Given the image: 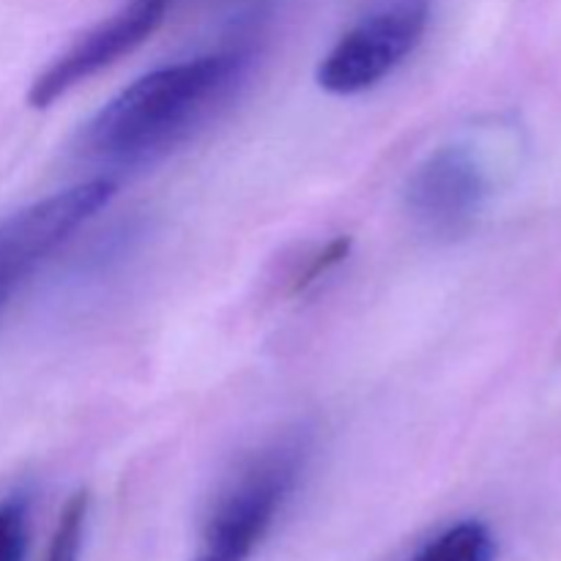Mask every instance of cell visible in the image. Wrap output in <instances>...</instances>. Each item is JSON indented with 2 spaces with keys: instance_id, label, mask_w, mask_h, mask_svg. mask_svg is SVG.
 <instances>
[{
  "instance_id": "1",
  "label": "cell",
  "mask_w": 561,
  "mask_h": 561,
  "mask_svg": "<svg viewBox=\"0 0 561 561\" xmlns=\"http://www.w3.org/2000/svg\"><path fill=\"white\" fill-rule=\"evenodd\" d=\"M241 53H214L162 66L110 99L82 146L115 164H142L184 142L244 80Z\"/></svg>"
},
{
  "instance_id": "2",
  "label": "cell",
  "mask_w": 561,
  "mask_h": 561,
  "mask_svg": "<svg viewBox=\"0 0 561 561\" xmlns=\"http://www.w3.org/2000/svg\"><path fill=\"white\" fill-rule=\"evenodd\" d=\"M305 469L299 444H277L252 458L214 504L190 561H250L288 504Z\"/></svg>"
},
{
  "instance_id": "3",
  "label": "cell",
  "mask_w": 561,
  "mask_h": 561,
  "mask_svg": "<svg viewBox=\"0 0 561 561\" xmlns=\"http://www.w3.org/2000/svg\"><path fill=\"white\" fill-rule=\"evenodd\" d=\"M427 22L431 0H383L323 55L318 85L334 96L365 93L414 53Z\"/></svg>"
},
{
  "instance_id": "4",
  "label": "cell",
  "mask_w": 561,
  "mask_h": 561,
  "mask_svg": "<svg viewBox=\"0 0 561 561\" xmlns=\"http://www.w3.org/2000/svg\"><path fill=\"white\" fill-rule=\"evenodd\" d=\"M115 190V181L91 179L11 214L0 222V266L20 285L77 228L96 217Z\"/></svg>"
},
{
  "instance_id": "5",
  "label": "cell",
  "mask_w": 561,
  "mask_h": 561,
  "mask_svg": "<svg viewBox=\"0 0 561 561\" xmlns=\"http://www.w3.org/2000/svg\"><path fill=\"white\" fill-rule=\"evenodd\" d=\"M170 3L173 0H129L118 14L88 31L80 42L71 44L33 80L31 91H27L31 107H49L60 96H66L71 88L91 80L93 75H99L115 60L129 55L131 49L140 47L162 25Z\"/></svg>"
},
{
  "instance_id": "6",
  "label": "cell",
  "mask_w": 561,
  "mask_h": 561,
  "mask_svg": "<svg viewBox=\"0 0 561 561\" xmlns=\"http://www.w3.org/2000/svg\"><path fill=\"white\" fill-rule=\"evenodd\" d=\"M488 190L491 184L474 153L463 146H444L411 173L405 206L431 233L458 236L480 217Z\"/></svg>"
},
{
  "instance_id": "7",
  "label": "cell",
  "mask_w": 561,
  "mask_h": 561,
  "mask_svg": "<svg viewBox=\"0 0 561 561\" xmlns=\"http://www.w3.org/2000/svg\"><path fill=\"white\" fill-rule=\"evenodd\" d=\"M496 537L480 520H460L420 548L409 561H493Z\"/></svg>"
},
{
  "instance_id": "8",
  "label": "cell",
  "mask_w": 561,
  "mask_h": 561,
  "mask_svg": "<svg viewBox=\"0 0 561 561\" xmlns=\"http://www.w3.org/2000/svg\"><path fill=\"white\" fill-rule=\"evenodd\" d=\"M88 510H91V496L85 491H77L75 496L66 502L64 513H60L55 535L49 540L47 559L44 561H80L82 542H85V526H88Z\"/></svg>"
},
{
  "instance_id": "9",
  "label": "cell",
  "mask_w": 561,
  "mask_h": 561,
  "mask_svg": "<svg viewBox=\"0 0 561 561\" xmlns=\"http://www.w3.org/2000/svg\"><path fill=\"white\" fill-rule=\"evenodd\" d=\"M27 504L25 499L0 502V561H25Z\"/></svg>"
},
{
  "instance_id": "10",
  "label": "cell",
  "mask_w": 561,
  "mask_h": 561,
  "mask_svg": "<svg viewBox=\"0 0 561 561\" xmlns=\"http://www.w3.org/2000/svg\"><path fill=\"white\" fill-rule=\"evenodd\" d=\"M348 250H351V239L332 241V244H329L327 250L321 252V255H316V261L310 263V268H307V272H305V277H299V283H296V290L307 288V285L316 283V279L321 277V274H327L329 268L337 266V263L343 261L345 255H348Z\"/></svg>"
},
{
  "instance_id": "11",
  "label": "cell",
  "mask_w": 561,
  "mask_h": 561,
  "mask_svg": "<svg viewBox=\"0 0 561 561\" xmlns=\"http://www.w3.org/2000/svg\"><path fill=\"white\" fill-rule=\"evenodd\" d=\"M14 288H16V283L9 277V274H5V268L0 266V301H3Z\"/></svg>"
}]
</instances>
